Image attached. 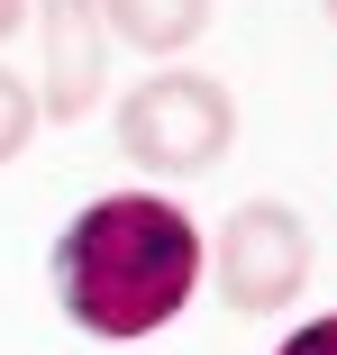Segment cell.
<instances>
[{"mask_svg":"<svg viewBox=\"0 0 337 355\" xmlns=\"http://www.w3.org/2000/svg\"><path fill=\"white\" fill-rule=\"evenodd\" d=\"M210 273V237L191 228V209L164 191H101L55 228L46 282L55 310L101 346H137L155 328H173Z\"/></svg>","mask_w":337,"mask_h":355,"instance_id":"cell-1","label":"cell"},{"mask_svg":"<svg viewBox=\"0 0 337 355\" xmlns=\"http://www.w3.org/2000/svg\"><path fill=\"white\" fill-rule=\"evenodd\" d=\"M328 19H337V0H328Z\"/></svg>","mask_w":337,"mask_h":355,"instance_id":"cell-9","label":"cell"},{"mask_svg":"<svg viewBox=\"0 0 337 355\" xmlns=\"http://www.w3.org/2000/svg\"><path fill=\"white\" fill-rule=\"evenodd\" d=\"M28 19H37V0H0V46H10V37H19Z\"/></svg>","mask_w":337,"mask_h":355,"instance_id":"cell-8","label":"cell"},{"mask_svg":"<svg viewBox=\"0 0 337 355\" xmlns=\"http://www.w3.org/2000/svg\"><path fill=\"white\" fill-rule=\"evenodd\" d=\"M37 128H46V110H37V92L0 64V164H19L28 146H37Z\"/></svg>","mask_w":337,"mask_h":355,"instance_id":"cell-6","label":"cell"},{"mask_svg":"<svg viewBox=\"0 0 337 355\" xmlns=\"http://www.w3.org/2000/svg\"><path fill=\"white\" fill-rule=\"evenodd\" d=\"M237 146V101L219 73L200 64H155V73L119 101V155L155 173V182H191Z\"/></svg>","mask_w":337,"mask_h":355,"instance_id":"cell-2","label":"cell"},{"mask_svg":"<svg viewBox=\"0 0 337 355\" xmlns=\"http://www.w3.org/2000/svg\"><path fill=\"white\" fill-rule=\"evenodd\" d=\"M37 46H46V83L37 110L55 128L92 119L101 83H110V28H101V0H37Z\"/></svg>","mask_w":337,"mask_h":355,"instance_id":"cell-4","label":"cell"},{"mask_svg":"<svg viewBox=\"0 0 337 355\" xmlns=\"http://www.w3.org/2000/svg\"><path fill=\"white\" fill-rule=\"evenodd\" d=\"M274 355H337V310H319V319H301Z\"/></svg>","mask_w":337,"mask_h":355,"instance_id":"cell-7","label":"cell"},{"mask_svg":"<svg viewBox=\"0 0 337 355\" xmlns=\"http://www.w3.org/2000/svg\"><path fill=\"white\" fill-rule=\"evenodd\" d=\"M200 282H219V301L237 319H283L310 282V219L292 200H237L228 228L210 237V273Z\"/></svg>","mask_w":337,"mask_h":355,"instance_id":"cell-3","label":"cell"},{"mask_svg":"<svg viewBox=\"0 0 337 355\" xmlns=\"http://www.w3.org/2000/svg\"><path fill=\"white\" fill-rule=\"evenodd\" d=\"M101 28H110V46L164 64V55H182L210 28V0H101Z\"/></svg>","mask_w":337,"mask_h":355,"instance_id":"cell-5","label":"cell"}]
</instances>
